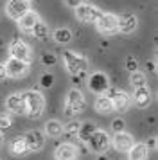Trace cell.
Instances as JSON below:
<instances>
[{"label": "cell", "instance_id": "33", "mask_svg": "<svg viewBox=\"0 0 158 160\" xmlns=\"http://www.w3.org/2000/svg\"><path fill=\"white\" fill-rule=\"evenodd\" d=\"M65 4H67V6H68V8H77V6H81V4H83V0H65Z\"/></svg>", "mask_w": 158, "mask_h": 160}, {"label": "cell", "instance_id": "5", "mask_svg": "<svg viewBox=\"0 0 158 160\" xmlns=\"http://www.w3.org/2000/svg\"><path fill=\"white\" fill-rule=\"evenodd\" d=\"M104 94L111 99V104H113V112H126L131 104V99L126 92L122 90H117V88H108Z\"/></svg>", "mask_w": 158, "mask_h": 160}, {"label": "cell", "instance_id": "20", "mask_svg": "<svg viewBox=\"0 0 158 160\" xmlns=\"http://www.w3.org/2000/svg\"><path fill=\"white\" fill-rule=\"evenodd\" d=\"M38 20H40L38 13H34V11H27V13L22 16L18 22H20V27H22V29L27 31V32H31V31H32V27L36 25V22H38Z\"/></svg>", "mask_w": 158, "mask_h": 160}, {"label": "cell", "instance_id": "36", "mask_svg": "<svg viewBox=\"0 0 158 160\" xmlns=\"http://www.w3.org/2000/svg\"><path fill=\"white\" fill-rule=\"evenodd\" d=\"M146 146H147V148H149V146H151V148H156V140H155V138H153V140H151L149 144H146Z\"/></svg>", "mask_w": 158, "mask_h": 160}, {"label": "cell", "instance_id": "21", "mask_svg": "<svg viewBox=\"0 0 158 160\" xmlns=\"http://www.w3.org/2000/svg\"><path fill=\"white\" fill-rule=\"evenodd\" d=\"M95 110L99 112V113H111L113 112V104H111V99L108 97V95H99L97 99H95Z\"/></svg>", "mask_w": 158, "mask_h": 160}, {"label": "cell", "instance_id": "29", "mask_svg": "<svg viewBox=\"0 0 158 160\" xmlns=\"http://www.w3.org/2000/svg\"><path fill=\"white\" fill-rule=\"evenodd\" d=\"M40 85H42V88H50L54 85V76L49 74V72H45L42 78H40Z\"/></svg>", "mask_w": 158, "mask_h": 160}, {"label": "cell", "instance_id": "18", "mask_svg": "<svg viewBox=\"0 0 158 160\" xmlns=\"http://www.w3.org/2000/svg\"><path fill=\"white\" fill-rule=\"evenodd\" d=\"M128 157L129 160H147L149 157V149H147V146L146 144H133L131 146V149L128 151Z\"/></svg>", "mask_w": 158, "mask_h": 160}, {"label": "cell", "instance_id": "22", "mask_svg": "<svg viewBox=\"0 0 158 160\" xmlns=\"http://www.w3.org/2000/svg\"><path fill=\"white\" fill-rule=\"evenodd\" d=\"M95 130H97V126H95L93 122H81V128H79V131H77L81 142H88V138L93 135Z\"/></svg>", "mask_w": 158, "mask_h": 160}, {"label": "cell", "instance_id": "17", "mask_svg": "<svg viewBox=\"0 0 158 160\" xmlns=\"http://www.w3.org/2000/svg\"><path fill=\"white\" fill-rule=\"evenodd\" d=\"M136 25H138V20H136L135 15H122L119 18V25H117V31H121L124 34H129V32H133L136 29Z\"/></svg>", "mask_w": 158, "mask_h": 160}, {"label": "cell", "instance_id": "19", "mask_svg": "<svg viewBox=\"0 0 158 160\" xmlns=\"http://www.w3.org/2000/svg\"><path fill=\"white\" fill-rule=\"evenodd\" d=\"M9 149L13 153L14 157H22V155H25L29 151L27 149V144H25V138L23 137H13L11 138V142H9Z\"/></svg>", "mask_w": 158, "mask_h": 160}, {"label": "cell", "instance_id": "2", "mask_svg": "<svg viewBox=\"0 0 158 160\" xmlns=\"http://www.w3.org/2000/svg\"><path fill=\"white\" fill-rule=\"evenodd\" d=\"M63 61H65V65H67V70L72 76L88 70V59L85 56L76 54V52H72V51H63Z\"/></svg>", "mask_w": 158, "mask_h": 160}, {"label": "cell", "instance_id": "13", "mask_svg": "<svg viewBox=\"0 0 158 160\" xmlns=\"http://www.w3.org/2000/svg\"><path fill=\"white\" fill-rule=\"evenodd\" d=\"M113 140V146L117 151H122V153H128L129 149H131V146L135 144V140H133V137L129 135V133H126V131H121V133H115V137L111 138Z\"/></svg>", "mask_w": 158, "mask_h": 160}, {"label": "cell", "instance_id": "9", "mask_svg": "<svg viewBox=\"0 0 158 160\" xmlns=\"http://www.w3.org/2000/svg\"><path fill=\"white\" fill-rule=\"evenodd\" d=\"M88 88L93 94H104L110 88V79L104 72H95L88 78Z\"/></svg>", "mask_w": 158, "mask_h": 160}, {"label": "cell", "instance_id": "34", "mask_svg": "<svg viewBox=\"0 0 158 160\" xmlns=\"http://www.w3.org/2000/svg\"><path fill=\"white\" fill-rule=\"evenodd\" d=\"M7 78V70H6V65H0V81Z\"/></svg>", "mask_w": 158, "mask_h": 160}, {"label": "cell", "instance_id": "1", "mask_svg": "<svg viewBox=\"0 0 158 160\" xmlns=\"http://www.w3.org/2000/svg\"><path fill=\"white\" fill-rule=\"evenodd\" d=\"M22 97H23V102H25V113L31 119H38L43 113V108H45L43 95L36 90H29V92H23Z\"/></svg>", "mask_w": 158, "mask_h": 160}, {"label": "cell", "instance_id": "26", "mask_svg": "<svg viewBox=\"0 0 158 160\" xmlns=\"http://www.w3.org/2000/svg\"><path fill=\"white\" fill-rule=\"evenodd\" d=\"M129 81H131L133 88H140V87H146V85H147L146 74H142L140 70H135V72H131V78H129Z\"/></svg>", "mask_w": 158, "mask_h": 160}, {"label": "cell", "instance_id": "16", "mask_svg": "<svg viewBox=\"0 0 158 160\" xmlns=\"http://www.w3.org/2000/svg\"><path fill=\"white\" fill-rule=\"evenodd\" d=\"M151 90L147 88V85L146 87H140V88H135V95H133V101H135V104L138 106V108H147L151 104Z\"/></svg>", "mask_w": 158, "mask_h": 160}, {"label": "cell", "instance_id": "37", "mask_svg": "<svg viewBox=\"0 0 158 160\" xmlns=\"http://www.w3.org/2000/svg\"><path fill=\"white\" fill-rule=\"evenodd\" d=\"M97 160H110V158H108V157H104V155H101V157H99Z\"/></svg>", "mask_w": 158, "mask_h": 160}, {"label": "cell", "instance_id": "35", "mask_svg": "<svg viewBox=\"0 0 158 160\" xmlns=\"http://www.w3.org/2000/svg\"><path fill=\"white\" fill-rule=\"evenodd\" d=\"M146 67H147V70H151V72H155V70H156V63H155V61H147Z\"/></svg>", "mask_w": 158, "mask_h": 160}, {"label": "cell", "instance_id": "23", "mask_svg": "<svg viewBox=\"0 0 158 160\" xmlns=\"http://www.w3.org/2000/svg\"><path fill=\"white\" fill-rule=\"evenodd\" d=\"M45 133L52 138L61 137L63 135V124L57 122V121H49V122L45 124Z\"/></svg>", "mask_w": 158, "mask_h": 160}, {"label": "cell", "instance_id": "38", "mask_svg": "<svg viewBox=\"0 0 158 160\" xmlns=\"http://www.w3.org/2000/svg\"><path fill=\"white\" fill-rule=\"evenodd\" d=\"M2 142H4V137H2V131H0V146H2Z\"/></svg>", "mask_w": 158, "mask_h": 160}, {"label": "cell", "instance_id": "32", "mask_svg": "<svg viewBox=\"0 0 158 160\" xmlns=\"http://www.w3.org/2000/svg\"><path fill=\"white\" fill-rule=\"evenodd\" d=\"M11 128V119L7 115H0V131H6Z\"/></svg>", "mask_w": 158, "mask_h": 160}, {"label": "cell", "instance_id": "27", "mask_svg": "<svg viewBox=\"0 0 158 160\" xmlns=\"http://www.w3.org/2000/svg\"><path fill=\"white\" fill-rule=\"evenodd\" d=\"M79 128H81V122H77V121H72V122H68L63 128V133H65V135H68V137H74V135H77Z\"/></svg>", "mask_w": 158, "mask_h": 160}, {"label": "cell", "instance_id": "6", "mask_svg": "<svg viewBox=\"0 0 158 160\" xmlns=\"http://www.w3.org/2000/svg\"><path fill=\"white\" fill-rule=\"evenodd\" d=\"M9 52H11V58H16L23 61V63H31V49H29V45L25 42H22L20 38H14L11 45H9Z\"/></svg>", "mask_w": 158, "mask_h": 160}, {"label": "cell", "instance_id": "15", "mask_svg": "<svg viewBox=\"0 0 158 160\" xmlns=\"http://www.w3.org/2000/svg\"><path fill=\"white\" fill-rule=\"evenodd\" d=\"M6 108L13 113H20L23 115L25 113V102H23V97L22 94H11L6 99Z\"/></svg>", "mask_w": 158, "mask_h": 160}, {"label": "cell", "instance_id": "7", "mask_svg": "<svg viewBox=\"0 0 158 160\" xmlns=\"http://www.w3.org/2000/svg\"><path fill=\"white\" fill-rule=\"evenodd\" d=\"M101 16V11L95 6H90V4H81L76 8V18L83 23H95L97 18Z\"/></svg>", "mask_w": 158, "mask_h": 160}, {"label": "cell", "instance_id": "14", "mask_svg": "<svg viewBox=\"0 0 158 160\" xmlns=\"http://www.w3.org/2000/svg\"><path fill=\"white\" fill-rule=\"evenodd\" d=\"M54 157H56V160H76L77 158V148L74 144L63 142V144H59L56 148Z\"/></svg>", "mask_w": 158, "mask_h": 160}, {"label": "cell", "instance_id": "25", "mask_svg": "<svg viewBox=\"0 0 158 160\" xmlns=\"http://www.w3.org/2000/svg\"><path fill=\"white\" fill-rule=\"evenodd\" d=\"M52 38L56 40L57 43H68V42H72V31L67 29V27L56 29L54 31V34H52Z\"/></svg>", "mask_w": 158, "mask_h": 160}, {"label": "cell", "instance_id": "31", "mask_svg": "<svg viewBox=\"0 0 158 160\" xmlns=\"http://www.w3.org/2000/svg\"><path fill=\"white\" fill-rule=\"evenodd\" d=\"M124 126H126V122H124L122 119H115L113 122H111V130H113L115 133H121V131H124Z\"/></svg>", "mask_w": 158, "mask_h": 160}, {"label": "cell", "instance_id": "39", "mask_svg": "<svg viewBox=\"0 0 158 160\" xmlns=\"http://www.w3.org/2000/svg\"><path fill=\"white\" fill-rule=\"evenodd\" d=\"M25 2H29V0H25Z\"/></svg>", "mask_w": 158, "mask_h": 160}, {"label": "cell", "instance_id": "12", "mask_svg": "<svg viewBox=\"0 0 158 160\" xmlns=\"http://www.w3.org/2000/svg\"><path fill=\"white\" fill-rule=\"evenodd\" d=\"M23 138H25V144H27V149H29V151H40L43 146H45L43 133H42V131H38V130L27 131V133L23 135Z\"/></svg>", "mask_w": 158, "mask_h": 160}, {"label": "cell", "instance_id": "24", "mask_svg": "<svg viewBox=\"0 0 158 160\" xmlns=\"http://www.w3.org/2000/svg\"><path fill=\"white\" fill-rule=\"evenodd\" d=\"M31 32H34V38H38L40 42H47V40H49V27H47V23H43L42 20L36 22V25L32 27Z\"/></svg>", "mask_w": 158, "mask_h": 160}, {"label": "cell", "instance_id": "11", "mask_svg": "<svg viewBox=\"0 0 158 160\" xmlns=\"http://www.w3.org/2000/svg\"><path fill=\"white\" fill-rule=\"evenodd\" d=\"M29 68V63H23L16 58H9L6 63V70H7V78H22L25 76Z\"/></svg>", "mask_w": 158, "mask_h": 160}, {"label": "cell", "instance_id": "30", "mask_svg": "<svg viewBox=\"0 0 158 160\" xmlns=\"http://www.w3.org/2000/svg\"><path fill=\"white\" fill-rule=\"evenodd\" d=\"M126 68H128L129 72L138 70V61H136L135 56H128V58H126Z\"/></svg>", "mask_w": 158, "mask_h": 160}, {"label": "cell", "instance_id": "3", "mask_svg": "<svg viewBox=\"0 0 158 160\" xmlns=\"http://www.w3.org/2000/svg\"><path fill=\"white\" fill-rule=\"evenodd\" d=\"M86 108V101H85V95L81 90L77 88H72L68 95H67V104H65V115H76L79 112H83Z\"/></svg>", "mask_w": 158, "mask_h": 160}, {"label": "cell", "instance_id": "10", "mask_svg": "<svg viewBox=\"0 0 158 160\" xmlns=\"http://www.w3.org/2000/svg\"><path fill=\"white\" fill-rule=\"evenodd\" d=\"M6 11H7V15H9V18L20 20L22 16L29 11V2H25V0H9Z\"/></svg>", "mask_w": 158, "mask_h": 160}, {"label": "cell", "instance_id": "28", "mask_svg": "<svg viewBox=\"0 0 158 160\" xmlns=\"http://www.w3.org/2000/svg\"><path fill=\"white\" fill-rule=\"evenodd\" d=\"M56 54H52V52H43L42 54V63L45 67H54L56 65Z\"/></svg>", "mask_w": 158, "mask_h": 160}, {"label": "cell", "instance_id": "4", "mask_svg": "<svg viewBox=\"0 0 158 160\" xmlns=\"http://www.w3.org/2000/svg\"><path fill=\"white\" fill-rule=\"evenodd\" d=\"M110 144H111V138L108 137L106 131H101V130L93 131V135L88 138V142H86L88 149L93 151V153H104L108 148H110Z\"/></svg>", "mask_w": 158, "mask_h": 160}, {"label": "cell", "instance_id": "8", "mask_svg": "<svg viewBox=\"0 0 158 160\" xmlns=\"http://www.w3.org/2000/svg\"><path fill=\"white\" fill-rule=\"evenodd\" d=\"M95 23H97V29L102 34H113L117 31V25H119V16L113 15V13H101Z\"/></svg>", "mask_w": 158, "mask_h": 160}]
</instances>
